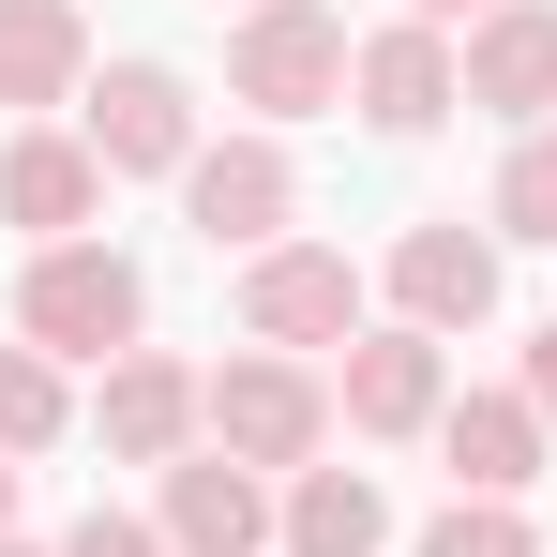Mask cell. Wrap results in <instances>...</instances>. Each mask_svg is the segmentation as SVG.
I'll return each mask as SVG.
<instances>
[{
  "label": "cell",
  "mask_w": 557,
  "mask_h": 557,
  "mask_svg": "<svg viewBox=\"0 0 557 557\" xmlns=\"http://www.w3.org/2000/svg\"><path fill=\"white\" fill-rule=\"evenodd\" d=\"M0 557H46V543H0Z\"/></svg>",
  "instance_id": "obj_24"
},
{
  "label": "cell",
  "mask_w": 557,
  "mask_h": 557,
  "mask_svg": "<svg viewBox=\"0 0 557 557\" xmlns=\"http://www.w3.org/2000/svg\"><path fill=\"white\" fill-rule=\"evenodd\" d=\"M422 557H543V528H528V497H453L422 528Z\"/></svg>",
  "instance_id": "obj_19"
},
{
  "label": "cell",
  "mask_w": 557,
  "mask_h": 557,
  "mask_svg": "<svg viewBox=\"0 0 557 557\" xmlns=\"http://www.w3.org/2000/svg\"><path fill=\"white\" fill-rule=\"evenodd\" d=\"M136 332H151V272H136L121 242H46V257H30L15 347H46V362H136Z\"/></svg>",
  "instance_id": "obj_1"
},
{
  "label": "cell",
  "mask_w": 557,
  "mask_h": 557,
  "mask_svg": "<svg viewBox=\"0 0 557 557\" xmlns=\"http://www.w3.org/2000/svg\"><path fill=\"white\" fill-rule=\"evenodd\" d=\"M91 91V15L76 0H0V106L46 121V106Z\"/></svg>",
  "instance_id": "obj_15"
},
{
  "label": "cell",
  "mask_w": 557,
  "mask_h": 557,
  "mask_svg": "<svg viewBox=\"0 0 557 557\" xmlns=\"http://www.w3.org/2000/svg\"><path fill=\"white\" fill-rule=\"evenodd\" d=\"M15 482H30V467H15V453H0V543H15Z\"/></svg>",
  "instance_id": "obj_23"
},
{
  "label": "cell",
  "mask_w": 557,
  "mask_h": 557,
  "mask_svg": "<svg viewBox=\"0 0 557 557\" xmlns=\"http://www.w3.org/2000/svg\"><path fill=\"white\" fill-rule=\"evenodd\" d=\"M347 15L332 0H257L242 30H226V106H257V136L272 121H317V106H347Z\"/></svg>",
  "instance_id": "obj_2"
},
{
  "label": "cell",
  "mask_w": 557,
  "mask_h": 557,
  "mask_svg": "<svg viewBox=\"0 0 557 557\" xmlns=\"http://www.w3.org/2000/svg\"><path fill=\"white\" fill-rule=\"evenodd\" d=\"M76 437V392H61V362L46 347H0V453L30 467V453H61Z\"/></svg>",
  "instance_id": "obj_17"
},
{
  "label": "cell",
  "mask_w": 557,
  "mask_h": 557,
  "mask_svg": "<svg viewBox=\"0 0 557 557\" xmlns=\"http://www.w3.org/2000/svg\"><path fill=\"white\" fill-rule=\"evenodd\" d=\"M332 407H347V437H437V407H453V362H437V332H362L347 362H332Z\"/></svg>",
  "instance_id": "obj_9"
},
{
  "label": "cell",
  "mask_w": 557,
  "mask_h": 557,
  "mask_svg": "<svg viewBox=\"0 0 557 557\" xmlns=\"http://www.w3.org/2000/svg\"><path fill=\"white\" fill-rule=\"evenodd\" d=\"M242 15H257V0H242Z\"/></svg>",
  "instance_id": "obj_25"
},
{
  "label": "cell",
  "mask_w": 557,
  "mask_h": 557,
  "mask_svg": "<svg viewBox=\"0 0 557 557\" xmlns=\"http://www.w3.org/2000/svg\"><path fill=\"white\" fill-rule=\"evenodd\" d=\"M76 136L106 151V182H182L196 166V76L182 61H91Z\"/></svg>",
  "instance_id": "obj_4"
},
{
  "label": "cell",
  "mask_w": 557,
  "mask_h": 557,
  "mask_svg": "<svg viewBox=\"0 0 557 557\" xmlns=\"http://www.w3.org/2000/svg\"><path fill=\"white\" fill-rule=\"evenodd\" d=\"M407 15H422V30H482L497 0H407Z\"/></svg>",
  "instance_id": "obj_22"
},
{
  "label": "cell",
  "mask_w": 557,
  "mask_h": 557,
  "mask_svg": "<svg viewBox=\"0 0 557 557\" xmlns=\"http://www.w3.org/2000/svg\"><path fill=\"white\" fill-rule=\"evenodd\" d=\"M151 528H166L182 557H272V543H286V497L257 482V467H226V453H182Z\"/></svg>",
  "instance_id": "obj_13"
},
{
  "label": "cell",
  "mask_w": 557,
  "mask_h": 557,
  "mask_svg": "<svg viewBox=\"0 0 557 557\" xmlns=\"http://www.w3.org/2000/svg\"><path fill=\"white\" fill-rule=\"evenodd\" d=\"M242 332L286 347V362H301V347L347 362V347H362V272H347L332 242H272V257H242Z\"/></svg>",
  "instance_id": "obj_6"
},
{
  "label": "cell",
  "mask_w": 557,
  "mask_h": 557,
  "mask_svg": "<svg viewBox=\"0 0 557 557\" xmlns=\"http://www.w3.org/2000/svg\"><path fill=\"white\" fill-rule=\"evenodd\" d=\"M182 211H196V242L211 257H272L286 226H301V166H286V136H196V166H182Z\"/></svg>",
  "instance_id": "obj_5"
},
{
  "label": "cell",
  "mask_w": 557,
  "mask_h": 557,
  "mask_svg": "<svg viewBox=\"0 0 557 557\" xmlns=\"http://www.w3.org/2000/svg\"><path fill=\"white\" fill-rule=\"evenodd\" d=\"M512 392H528V407H543V422H557V317H543V332H528V376H512Z\"/></svg>",
  "instance_id": "obj_21"
},
{
  "label": "cell",
  "mask_w": 557,
  "mask_h": 557,
  "mask_svg": "<svg viewBox=\"0 0 557 557\" xmlns=\"http://www.w3.org/2000/svg\"><path fill=\"white\" fill-rule=\"evenodd\" d=\"M437 453H453V497H528L543 482V407L528 392H453L437 407Z\"/></svg>",
  "instance_id": "obj_14"
},
{
  "label": "cell",
  "mask_w": 557,
  "mask_h": 557,
  "mask_svg": "<svg viewBox=\"0 0 557 557\" xmlns=\"http://www.w3.org/2000/svg\"><path fill=\"white\" fill-rule=\"evenodd\" d=\"M497 242H557V121L543 136H512V166H497V211H482Z\"/></svg>",
  "instance_id": "obj_18"
},
{
  "label": "cell",
  "mask_w": 557,
  "mask_h": 557,
  "mask_svg": "<svg viewBox=\"0 0 557 557\" xmlns=\"http://www.w3.org/2000/svg\"><path fill=\"white\" fill-rule=\"evenodd\" d=\"M61 557H182V543H166V528H136V512H91Z\"/></svg>",
  "instance_id": "obj_20"
},
{
  "label": "cell",
  "mask_w": 557,
  "mask_h": 557,
  "mask_svg": "<svg viewBox=\"0 0 557 557\" xmlns=\"http://www.w3.org/2000/svg\"><path fill=\"white\" fill-rule=\"evenodd\" d=\"M347 106H362L376 136H437V121L467 106V61H453V30H422V15L362 30V61H347Z\"/></svg>",
  "instance_id": "obj_11"
},
{
  "label": "cell",
  "mask_w": 557,
  "mask_h": 557,
  "mask_svg": "<svg viewBox=\"0 0 557 557\" xmlns=\"http://www.w3.org/2000/svg\"><path fill=\"white\" fill-rule=\"evenodd\" d=\"M211 453L257 467V482H301V467L332 453V376L286 362V347H242V362L211 376Z\"/></svg>",
  "instance_id": "obj_3"
},
{
  "label": "cell",
  "mask_w": 557,
  "mask_h": 557,
  "mask_svg": "<svg viewBox=\"0 0 557 557\" xmlns=\"http://www.w3.org/2000/svg\"><path fill=\"white\" fill-rule=\"evenodd\" d=\"M91 437H106L121 467H182V453H211V376H182L166 347L106 362V407H91Z\"/></svg>",
  "instance_id": "obj_10"
},
{
  "label": "cell",
  "mask_w": 557,
  "mask_h": 557,
  "mask_svg": "<svg viewBox=\"0 0 557 557\" xmlns=\"http://www.w3.org/2000/svg\"><path fill=\"white\" fill-rule=\"evenodd\" d=\"M392 317H407V332H437V347L482 332V317H497V226H467V211L407 226V242H392Z\"/></svg>",
  "instance_id": "obj_8"
},
{
  "label": "cell",
  "mask_w": 557,
  "mask_h": 557,
  "mask_svg": "<svg viewBox=\"0 0 557 557\" xmlns=\"http://www.w3.org/2000/svg\"><path fill=\"white\" fill-rule=\"evenodd\" d=\"M91 211H106V151L76 121H15L0 136V226H30V257L46 242H91Z\"/></svg>",
  "instance_id": "obj_7"
},
{
  "label": "cell",
  "mask_w": 557,
  "mask_h": 557,
  "mask_svg": "<svg viewBox=\"0 0 557 557\" xmlns=\"http://www.w3.org/2000/svg\"><path fill=\"white\" fill-rule=\"evenodd\" d=\"M392 543V497H376L362 467H301L286 482V543L272 557H376Z\"/></svg>",
  "instance_id": "obj_16"
},
{
  "label": "cell",
  "mask_w": 557,
  "mask_h": 557,
  "mask_svg": "<svg viewBox=\"0 0 557 557\" xmlns=\"http://www.w3.org/2000/svg\"><path fill=\"white\" fill-rule=\"evenodd\" d=\"M453 61H467V106H482V121L543 136V121H557V0H497Z\"/></svg>",
  "instance_id": "obj_12"
}]
</instances>
